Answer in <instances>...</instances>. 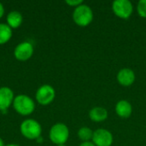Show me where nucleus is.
Masks as SVG:
<instances>
[{"mask_svg":"<svg viewBox=\"0 0 146 146\" xmlns=\"http://www.w3.org/2000/svg\"><path fill=\"white\" fill-rule=\"evenodd\" d=\"M93 131L88 127H82L78 131V137L83 142H88L92 140Z\"/></svg>","mask_w":146,"mask_h":146,"instance_id":"obj_15","label":"nucleus"},{"mask_svg":"<svg viewBox=\"0 0 146 146\" xmlns=\"http://www.w3.org/2000/svg\"><path fill=\"white\" fill-rule=\"evenodd\" d=\"M65 3L68 5L71 6V7H75L76 8V7L81 5L83 3V1L82 0H66Z\"/></svg>","mask_w":146,"mask_h":146,"instance_id":"obj_17","label":"nucleus"},{"mask_svg":"<svg viewBox=\"0 0 146 146\" xmlns=\"http://www.w3.org/2000/svg\"><path fill=\"white\" fill-rule=\"evenodd\" d=\"M14 92L8 86L0 87V111L7 110L12 104L15 98Z\"/></svg>","mask_w":146,"mask_h":146,"instance_id":"obj_9","label":"nucleus"},{"mask_svg":"<svg viewBox=\"0 0 146 146\" xmlns=\"http://www.w3.org/2000/svg\"><path fill=\"white\" fill-rule=\"evenodd\" d=\"M137 11L139 16L146 18V0H140L138 3Z\"/></svg>","mask_w":146,"mask_h":146,"instance_id":"obj_16","label":"nucleus"},{"mask_svg":"<svg viewBox=\"0 0 146 146\" xmlns=\"http://www.w3.org/2000/svg\"><path fill=\"white\" fill-rule=\"evenodd\" d=\"M36 141H37V142H38V143H40V144H41V143H42V142H43V138H42V136H41V137H39V138H38V139H37V140H36Z\"/></svg>","mask_w":146,"mask_h":146,"instance_id":"obj_21","label":"nucleus"},{"mask_svg":"<svg viewBox=\"0 0 146 146\" xmlns=\"http://www.w3.org/2000/svg\"><path fill=\"white\" fill-rule=\"evenodd\" d=\"M79 146H96L92 142L88 141V142H82Z\"/></svg>","mask_w":146,"mask_h":146,"instance_id":"obj_19","label":"nucleus"},{"mask_svg":"<svg viewBox=\"0 0 146 146\" xmlns=\"http://www.w3.org/2000/svg\"><path fill=\"white\" fill-rule=\"evenodd\" d=\"M113 12L121 19H128L133 12V5L129 0H115L112 3Z\"/></svg>","mask_w":146,"mask_h":146,"instance_id":"obj_6","label":"nucleus"},{"mask_svg":"<svg viewBox=\"0 0 146 146\" xmlns=\"http://www.w3.org/2000/svg\"><path fill=\"white\" fill-rule=\"evenodd\" d=\"M0 146H5V144H4V142L1 137H0Z\"/></svg>","mask_w":146,"mask_h":146,"instance_id":"obj_20","label":"nucleus"},{"mask_svg":"<svg viewBox=\"0 0 146 146\" xmlns=\"http://www.w3.org/2000/svg\"><path fill=\"white\" fill-rule=\"evenodd\" d=\"M56 98V91L50 85H42L35 93L36 102L43 106L50 104Z\"/></svg>","mask_w":146,"mask_h":146,"instance_id":"obj_5","label":"nucleus"},{"mask_svg":"<svg viewBox=\"0 0 146 146\" xmlns=\"http://www.w3.org/2000/svg\"><path fill=\"white\" fill-rule=\"evenodd\" d=\"M115 112L121 118H128L133 113L132 104L127 100H120L115 105Z\"/></svg>","mask_w":146,"mask_h":146,"instance_id":"obj_11","label":"nucleus"},{"mask_svg":"<svg viewBox=\"0 0 146 146\" xmlns=\"http://www.w3.org/2000/svg\"><path fill=\"white\" fill-rule=\"evenodd\" d=\"M116 79L120 85L123 86H130L135 81V74L132 69L124 68L118 72Z\"/></svg>","mask_w":146,"mask_h":146,"instance_id":"obj_10","label":"nucleus"},{"mask_svg":"<svg viewBox=\"0 0 146 146\" xmlns=\"http://www.w3.org/2000/svg\"><path fill=\"white\" fill-rule=\"evenodd\" d=\"M5 146H21V145H17V144H8V145H5Z\"/></svg>","mask_w":146,"mask_h":146,"instance_id":"obj_22","label":"nucleus"},{"mask_svg":"<svg viewBox=\"0 0 146 146\" xmlns=\"http://www.w3.org/2000/svg\"><path fill=\"white\" fill-rule=\"evenodd\" d=\"M89 117L94 122H101L108 118V111L103 107H94L89 111Z\"/></svg>","mask_w":146,"mask_h":146,"instance_id":"obj_13","label":"nucleus"},{"mask_svg":"<svg viewBox=\"0 0 146 146\" xmlns=\"http://www.w3.org/2000/svg\"><path fill=\"white\" fill-rule=\"evenodd\" d=\"M4 12H5V9H4V7L2 3H0V19L4 15Z\"/></svg>","mask_w":146,"mask_h":146,"instance_id":"obj_18","label":"nucleus"},{"mask_svg":"<svg viewBox=\"0 0 146 146\" xmlns=\"http://www.w3.org/2000/svg\"><path fill=\"white\" fill-rule=\"evenodd\" d=\"M23 21V16L21 12L17 10H12L8 13L6 16V24L13 30L21 27Z\"/></svg>","mask_w":146,"mask_h":146,"instance_id":"obj_12","label":"nucleus"},{"mask_svg":"<svg viewBox=\"0 0 146 146\" xmlns=\"http://www.w3.org/2000/svg\"><path fill=\"white\" fill-rule=\"evenodd\" d=\"M12 105L15 112L23 116L32 115L36 107L34 100L26 94H19L15 96Z\"/></svg>","mask_w":146,"mask_h":146,"instance_id":"obj_1","label":"nucleus"},{"mask_svg":"<svg viewBox=\"0 0 146 146\" xmlns=\"http://www.w3.org/2000/svg\"><path fill=\"white\" fill-rule=\"evenodd\" d=\"M12 36L13 30L6 23H0V45L8 43Z\"/></svg>","mask_w":146,"mask_h":146,"instance_id":"obj_14","label":"nucleus"},{"mask_svg":"<svg viewBox=\"0 0 146 146\" xmlns=\"http://www.w3.org/2000/svg\"><path fill=\"white\" fill-rule=\"evenodd\" d=\"M34 52L33 45L29 41H23L18 44L14 50V56L20 62H26L29 60Z\"/></svg>","mask_w":146,"mask_h":146,"instance_id":"obj_7","label":"nucleus"},{"mask_svg":"<svg viewBox=\"0 0 146 146\" xmlns=\"http://www.w3.org/2000/svg\"><path fill=\"white\" fill-rule=\"evenodd\" d=\"M73 20L74 23L80 27H87L93 20V12L90 6L82 3L74 8L73 12Z\"/></svg>","mask_w":146,"mask_h":146,"instance_id":"obj_3","label":"nucleus"},{"mask_svg":"<svg viewBox=\"0 0 146 146\" xmlns=\"http://www.w3.org/2000/svg\"><path fill=\"white\" fill-rule=\"evenodd\" d=\"M20 132L25 139L29 140H37L41 137L42 127L38 121L33 118H28L21 123Z\"/></svg>","mask_w":146,"mask_h":146,"instance_id":"obj_2","label":"nucleus"},{"mask_svg":"<svg viewBox=\"0 0 146 146\" xmlns=\"http://www.w3.org/2000/svg\"><path fill=\"white\" fill-rule=\"evenodd\" d=\"M49 138L56 145H65L69 138V129L64 123H56L50 129Z\"/></svg>","mask_w":146,"mask_h":146,"instance_id":"obj_4","label":"nucleus"},{"mask_svg":"<svg viewBox=\"0 0 146 146\" xmlns=\"http://www.w3.org/2000/svg\"><path fill=\"white\" fill-rule=\"evenodd\" d=\"M113 141V135L107 129L98 128L93 133L92 143L96 146H111Z\"/></svg>","mask_w":146,"mask_h":146,"instance_id":"obj_8","label":"nucleus"},{"mask_svg":"<svg viewBox=\"0 0 146 146\" xmlns=\"http://www.w3.org/2000/svg\"><path fill=\"white\" fill-rule=\"evenodd\" d=\"M56 146H66L65 145H56Z\"/></svg>","mask_w":146,"mask_h":146,"instance_id":"obj_23","label":"nucleus"}]
</instances>
